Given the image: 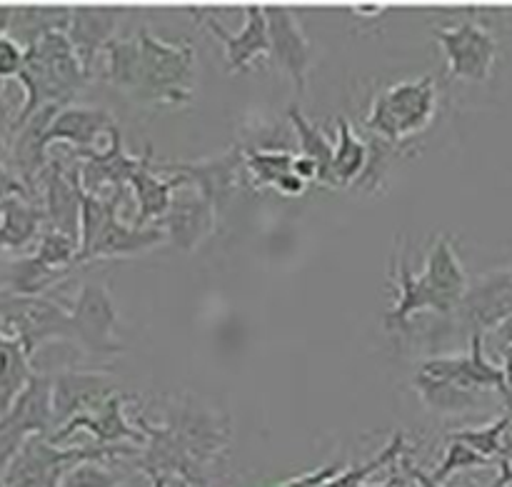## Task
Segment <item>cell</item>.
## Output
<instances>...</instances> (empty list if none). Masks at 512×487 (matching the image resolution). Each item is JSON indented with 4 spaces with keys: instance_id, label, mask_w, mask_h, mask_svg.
Instances as JSON below:
<instances>
[{
    "instance_id": "1",
    "label": "cell",
    "mask_w": 512,
    "mask_h": 487,
    "mask_svg": "<svg viewBox=\"0 0 512 487\" xmlns=\"http://www.w3.org/2000/svg\"><path fill=\"white\" fill-rule=\"evenodd\" d=\"M145 435V450L135 458V468L148 478L180 480L188 487H210L208 470L228 448L230 420L215 410L183 405L170 410L163 425L138 420Z\"/></svg>"
},
{
    "instance_id": "2",
    "label": "cell",
    "mask_w": 512,
    "mask_h": 487,
    "mask_svg": "<svg viewBox=\"0 0 512 487\" xmlns=\"http://www.w3.org/2000/svg\"><path fill=\"white\" fill-rule=\"evenodd\" d=\"M88 78L90 75L85 73L65 33H50L25 48V68L18 75L20 85L25 88V103L15 120V128H23L38 110L48 105L68 108Z\"/></svg>"
},
{
    "instance_id": "3",
    "label": "cell",
    "mask_w": 512,
    "mask_h": 487,
    "mask_svg": "<svg viewBox=\"0 0 512 487\" xmlns=\"http://www.w3.org/2000/svg\"><path fill=\"white\" fill-rule=\"evenodd\" d=\"M140 83L133 100L143 105H185L195 95V50L188 43H170L150 30H138Z\"/></svg>"
},
{
    "instance_id": "4",
    "label": "cell",
    "mask_w": 512,
    "mask_h": 487,
    "mask_svg": "<svg viewBox=\"0 0 512 487\" xmlns=\"http://www.w3.org/2000/svg\"><path fill=\"white\" fill-rule=\"evenodd\" d=\"M438 113V83L433 75L400 80L385 88L370 105L365 128L390 145L425 133Z\"/></svg>"
},
{
    "instance_id": "5",
    "label": "cell",
    "mask_w": 512,
    "mask_h": 487,
    "mask_svg": "<svg viewBox=\"0 0 512 487\" xmlns=\"http://www.w3.org/2000/svg\"><path fill=\"white\" fill-rule=\"evenodd\" d=\"M55 430L53 378L33 373L23 393L0 415V473L30 438H50Z\"/></svg>"
},
{
    "instance_id": "6",
    "label": "cell",
    "mask_w": 512,
    "mask_h": 487,
    "mask_svg": "<svg viewBox=\"0 0 512 487\" xmlns=\"http://www.w3.org/2000/svg\"><path fill=\"white\" fill-rule=\"evenodd\" d=\"M0 318L5 320L13 338L23 345L28 358L38 345L48 340H73L75 343L73 320L68 310L40 295H0Z\"/></svg>"
},
{
    "instance_id": "7",
    "label": "cell",
    "mask_w": 512,
    "mask_h": 487,
    "mask_svg": "<svg viewBox=\"0 0 512 487\" xmlns=\"http://www.w3.org/2000/svg\"><path fill=\"white\" fill-rule=\"evenodd\" d=\"M158 170L170 175V178H178L183 183V188L198 190L220 213L235 198L240 178L245 175V145H233L230 150L213 155V158L158 163Z\"/></svg>"
},
{
    "instance_id": "8",
    "label": "cell",
    "mask_w": 512,
    "mask_h": 487,
    "mask_svg": "<svg viewBox=\"0 0 512 487\" xmlns=\"http://www.w3.org/2000/svg\"><path fill=\"white\" fill-rule=\"evenodd\" d=\"M435 40L443 48L453 80L485 83L493 75L495 60H498V40L480 23L463 20L450 28H438Z\"/></svg>"
},
{
    "instance_id": "9",
    "label": "cell",
    "mask_w": 512,
    "mask_h": 487,
    "mask_svg": "<svg viewBox=\"0 0 512 487\" xmlns=\"http://www.w3.org/2000/svg\"><path fill=\"white\" fill-rule=\"evenodd\" d=\"M70 320H73L75 345H80L88 355H118L123 350L115 338L118 308L105 283L90 280L80 288L78 300L70 310Z\"/></svg>"
},
{
    "instance_id": "10",
    "label": "cell",
    "mask_w": 512,
    "mask_h": 487,
    "mask_svg": "<svg viewBox=\"0 0 512 487\" xmlns=\"http://www.w3.org/2000/svg\"><path fill=\"white\" fill-rule=\"evenodd\" d=\"M418 285L428 300L430 313H438L440 318H453L458 305L463 303L465 293H468L470 283L450 235H440L435 240L428 260H425L423 273L418 275Z\"/></svg>"
},
{
    "instance_id": "11",
    "label": "cell",
    "mask_w": 512,
    "mask_h": 487,
    "mask_svg": "<svg viewBox=\"0 0 512 487\" xmlns=\"http://www.w3.org/2000/svg\"><path fill=\"white\" fill-rule=\"evenodd\" d=\"M418 373L428 378L445 380L450 385L470 390V393H485V390H498L500 395H508L505 385V370L490 363L485 355V335L470 338L468 355H435L420 363Z\"/></svg>"
},
{
    "instance_id": "12",
    "label": "cell",
    "mask_w": 512,
    "mask_h": 487,
    "mask_svg": "<svg viewBox=\"0 0 512 487\" xmlns=\"http://www.w3.org/2000/svg\"><path fill=\"white\" fill-rule=\"evenodd\" d=\"M453 318H458V325L468 333V338H488L498 325L512 318V268L495 270L470 285Z\"/></svg>"
},
{
    "instance_id": "13",
    "label": "cell",
    "mask_w": 512,
    "mask_h": 487,
    "mask_svg": "<svg viewBox=\"0 0 512 487\" xmlns=\"http://www.w3.org/2000/svg\"><path fill=\"white\" fill-rule=\"evenodd\" d=\"M265 20H268L270 58L278 68L293 80L295 93L300 95L308 88V73L313 68V48L305 35L300 18L285 5H263Z\"/></svg>"
},
{
    "instance_id": "14",
    "label": "cell",
    "mask_w": 512,
    "mask_h": 487,
    "mask_svg": "<svg viewBox=\"0 0 512 487\" xmlns=\"http://www.w3.org/2000/svg\"><path fill=\"white\" fill-rule=\"evenodd\" d=\"M83 158L80 163V185L85 193L95 198L125 195L130 188V178L140 168V155H130L123 145V130L115 128L110 133V143L103 153H75Z\"/></svg>"
},
{
    "instance_id": "15",
    "label": "cell",
    "mask_w": 512,
    "mask_h": 487,
    "mask_svg": "<svg viewBox=\"0 0 512 487\" xmlns=\"http://www.w3.org/2000/svg\"><path fill=\"white\" fill-rule=\"evenodd\" d=\"M155 225L163 228L165 238L175 248H180L183 253H193L218 228V210L198 190L180 188V193H175L168 215Z\"/></svg>"
},
{
    "instance_id": "16",
    "label": "cell",
    "mask_w": 512,
    "mask_h": 487,
    "mask_svg": "<svg viewBox=\"0 0 512 487\" xmlns=\"http://www.w3.org/2000/svg\"><path fill=\"white\" fill-rule=\"evenodd\" d=\"M125 400H128V395L123 393L110 395L98 408H93L85 415H78V418L65 423L60 430H55L48 440L53 445H60L73 433L85 430V433L93 435L98 445H143V430L130 425V420L125 418Z\"/></svg>"
},
{
    "instance_id": "17",
    "label": "cell",
    "mask_w": 512,
    "mask_h": 487,
    "mask_svg": "<svg viewBox=\"0 0 512 487\" xmlns=\"http://www.w3.org/2000/svg\"><path fill=\"white\" fill-rule=\"evenodd\" d=\"M118 393V385L108 373H78L65 370L53 378V413L58 430L78 415L90 413L100 403Z\"/></svg>"
},
{
    "instance_id": "18",
    "label": "cell",
    "mask_w": 512,
    "mask_h": 487,
    "mask_svg": "<svg viewBox=\"0 0 512 487\" xmlns=\"http://www.w3.org/2000/svg\"><path fill=\"white\" fill-rule=\"evenodd\" d=\"M203 23L225 45V63L230 73H245L255 60L270 55L268 20H265L263 5H245V23L238 33L225 30L213 15H205Z\"/></svg>"
},
{
    "instance_id": "19",
    "label": "cell",
    "mask_w": 512,
    "mask_h": 487,
    "mask_svg": "<svg viewBox=\"0 0 512 487\" xmlns=\"http://www.w3.org/2000/svg\"><path fill=\"white\" fill-rule=\"evenodd\" d=\"M120 18H123V10L120 8H93V5H80V8H73L70 13V25L65 30L70 45H73L75 55L83 63L85 73L93 75V65L98 53H103L108 48V43L118 30Z\"/></svg>"
},
{
    "instance_id": "20",
    "label": "cell",
    "mask_w": 512,
    "mask_h": 487,
    "mask_svg": "<svg viewBox=\"0 0 512 487\" xmlns=\"http://www.w3.org/2000/svg\"><path fill=\"white\" fill-rule=\"evenodd\" d=\"M115 128H120L115 123L113 113L105 108H68L60 110L53 118L50 128L43 135V150H48L50 143H70L75 148V153H90L95 150L100 135L113 133Z\"/></svg>"
},
{
    "instance_id": "21",
    "label": "cell",
    "mask_w": 512,
    "mask_h": 487,
    "mask_svg": "<svg viewBox=\"0 0 512 487\" xmlns=\"http://www.w3.org/2000/svg\"><path fill=\"white\" fill-rule=\"evenodd\" d=\"M180 188H183V183L178 178L160 175L158 163L153 158V148L148 145L140 155V168L130 178V190H133L135 203H138L135 225H155L158 220H163Z\"/></svg>"
},
{
    "instance_id": "22",
    "label": "cell",
    "mask_w": 512,
    "mask_h": 487,
    "mask_svg": "<svg viewBox=\"0 0 512 487\" xmlns=\"http://www.w3.org/2000/svg\"><path fill=\"white\" fill-rule=\"evenodd\" d=\"M165 233L160 225H135L123 223L118 215L105 223L103 233L93 243V248L85 255H80L75 268L90 260H103V258H130V255H145L160 243H165Z\"/></svg>"
},
{
    "instance_id": "23",
    "label": "cell",
    "mask_w": 512,
    "mask_h": 487,
    "mask_svg": "<svg viewBox=\"0 0 512 487\" xmlns=\"http://www.w3.org/2000/svg\"><path fill=\"white\" fill-rule=\"evenodd\" d=\"M368 143L363 138H358L353 130V125L348 123V118L338 120V145H335L333 165H330V173L325 185L328 188H353L360 180V175L365 173V165H368Z\"/></svg>"
},
{
    "instance_id": "24",
    "label": "cell",
    "mask_w": 512,
    "mask_h": 487,
    "mask_svg": "<svg viewBox=\"0 0 512 487\" xmlns=\"http://www.w3.org/2000/svg\"><path fill=\"white\" fill-rule=\"evenodd\" d=\"M108 58V68H105V80L128 95L133 100L135 90L140 83V43L138 35H128V38H113L108 48L103 50Z\"/></svg>"
},
{
    "instance_id": "25",
    "label": "cell",
    "mask_w": 512,
    "mask_h": 487,
    "mask_svg": "<svg viewBox=\"0 0 512 487\" xmlns=\"http://www.w3.org/2000/svg\"><path fill=\"white\" fill-rule=\"evenodd\" d=\"M288 120H290V125H293L295 138H298L300 155H305V158H310L318 163V168H320L318 183L325 185V180H328V173H330V165H333V155H335L333 140H330L328 135L318 128V125L310 123V120L305 118V113L300 110L298 103H290Z\"/></svg>"
},
{
    "instance_id": "26",
    "label": "cell",
    "mask_w": 512,
    "mask_h": 487,
    "mask_svg": "<svg viewBox=\"0 0 512 487\" xmlns=\"http://www.w3.org/2000/svg\"><path fill=\"white\" fill-rule=\"evenodd\" d=\"M0 248H20L33 235H38V225L43 215L25 203L18 195H5L0 200Z\"/></svg>"
},
{
    "instance_id": "27",
    "label": "cell",
    "mask_w": 512,
    "mask_h": 487,
    "mask_svg": "<svg viewBox=\"0 0 512 487\" xmlns=\"http://www.w3.org/2000/svg\"><path fill=\"white\" fill-rule=\"evenodd\" d=\"M415 390H418L420 400L428 405L435 413H465L470 408H478L480 395L483 393H470V390L458 388V385H450L445 380L428 378V375L418 373L413 380Z\"/></svg>"
},
{
    "instance_id": "28",
    "label": "cell",
    "mask_w": 512,
    "mask_h": 487,
    "mask_svg": "<svg viewBox=\"0 0 512 487\" xmlns=\"http://www.w3.org/2000/svg\"><path fill=\"white\" fill-rule=\"evenodd\" d=\"M295 153L290 150H260L245 145V175L253 180V188H278L285 175L293 173Z\"/></svg>"
},
{
    "instance_id": "29",
    "label": "cell",
    "mask_w": 512,
    "mask_h": 487,
    "mask_svg": "<svg viewBox=\"0 0 512 487\" xmlns=\"http://www.w3.org/2000/svg\"><path fill=\"white\" fill-rule=\"evenodd\" d=\"M510 425H512V415H503V418L485 425V428L458 430V433L450 435L448 440L465 443L468 448H473L475 453H480L483 458H488L490 463H493V460L508 458V450H505V435H508Z\"/></svg>"
},
{
    "instance_id": "30",
    "label": "cell",
    "mask_w": 512,
    "mask_h": 487,
    "mask_svg": "<svg viewBox=\"0 0 512 487\" xmlns=\"http://www.w3.org/2000/svg\"><path fill=\"white\" fill-rule=\"evenodd\" d=\"M403 455H405V435L398 433L393 435V440H390L383 450H380L378 458L368 460V463L363 465H355V468L350 470H343V473L335 475V478L328 480L323 487H360L365 485V480H368L370 475L383 470L385 465H393L395 460L403 458Z\"/></svg>"
},
{
    "instance_id": "31",
    "label": "cell",
    "mask_w": 512,
    "mask_h": 487,
    "mask_svg": "<svg viewBox=\"0 0 512 487\" xmlns=\"http://www.w3.org/2000/svg\"><path fill=\"white\" fill-rule=\"evenodd\" d=\"M485 465H490L488 458H483L480 453H475V450L468 448L465 443L448 440L443 463H440V468L435 470L430 478H433L438 485H443V483H448L455 473H465V470H473V468H485Z\"/></svg>"
},
{
    "instance_id": "32",
    "label": "cell",
    "mask_w": 512,
    "mask_h": 487,
    "mask_svg": "<svg viewBox=\"0 0 512 487\" xmlns=\"http://www.w3.org/2000/svg\"><path fill=\"white\" fill-rule=\"evenodd\" d=\"M395 145L385 143V140L375 138L368 143V165H365V173L360 175L358 183L353 185V188H360L365 190V193H375V190L380 188V183H383V178L388 175V168H390V153H393Z\"/></svg>"
},
{
    "instance_id": "33",
    "label": "cell",
    "mask_w": 512,
    "mask_h": 487,
    "mask_svg": "<svg viewBox=\"0 0 512 487\" xmlns=\"http://www.w3.org/2000/svg\"><path fill=\"white\" fill-rule=\"evenodd\" d=\"M120 475L100 468L98 463H83L70 470L58 487H118Z\"/></svg>"
},
{
    "instance_id": "34",
    "label": "cell",
    "mask_w": 512,
    "mask_h": 487,
    "mask_svg": "<svg viewBox=\"0 0 512 487\" xmlns=\"http://www.w3.org/2000/svg\"><path fill=\"white\" fill-rule=\"evenodd\" d=\"M25 68V48L10 35L0 38V78H18Z\"/></svg>"
},
{
    "instance_id": "35",
    "label": "cell",
    "mask_w": 512,
    "mask_h": 487,
    "mask_svg": "<svg viewBox=\"0 0 512 487\" xmlns=\"http://www.w3.org/2000/svg\"><path fill=\"white\" fill-rule=\"evenodd\" d=\"M343 465L340 463H333L328 465V468H320L315 470V473H308V475H300V478H290L285 480V483H280L278 487H323L328 480H333L335 475L343 473Z\"/></svg>"
},
{
    "instance_id": "36",
    "label": "cell",
    "mask_w": 512,
    "mask_h": 487,
    "mask_svg": "<svg viewBox=\"0 0 512 487\" xmlns=\"http://www.w3.org/2000/svg\"><path fill=\"white\" fill-rule=\"evenodd\" d=\"M293 173L298 175V178H303L305 183H318L320 180V168H318V163H315V160H310V158H305V155H295V160H293Z\"/></svg>"
},
{
    "instance_id": "37",
    "label": "cell",
    "mask_w": 512,
    "mask_h": 487,
    "mask_svg": "<svg viewBox=\"0 0 512 487\" xmlns=\"http://www.w3.org/2000/svg\"><path fill=\"white\" fill-rule=\"evenodd\" d=\"M280 195H288V198H295V195H303L305 190H308V183H305L303 178H298V175L295 173H290V175H285L283 180H280V185L278 188Z\"/></svg>"
},
{
    "instance_id": "38",
    "label": "cell",
    "mask_w": 512,
    "mask_h": 487,
    "mask_svg": "<svg viewBox=\"0 0 512 487\" xmlns=\"http://www.w3.org/2000/svg\"><path fill=\"white\" fill-rule=\"evenodd\" d=\"M490 338L495 340V348H498L500 353H503L505 348H510L512 345V318L505 320L503 325H498V328H495L485 340H490Z\"/></svg>"
},
{
    "instance_id": "39",
    "label": "cell",
    "mask_w": 512,
    "mask_h": 487,
    "mask_svg": "<svg viewBox=\"0 0 512 487\" xmlns=\"http://www.w3.org/2000/svg\"><path fill=\"white\" fill-rule=\"evenodd\" d=\"M403 470H405V473L410 475V478L415 480V483H418V487H443V485H438V483H435V480L430 478V475L425 473V470L415 468V465L410 463V460H408V453L403 455Z\"/></svg>"
},
{
    "instance_id": "40",
    "label": "cell",
    "mask_w": 512,
    "mask_h": 487,
    "mask_svg": "<svg viewBox=\"0 0 512 487\" xmlns=\"http://www.w3.org/2000/svg\"><path fill=\"white\" fill-rule=\"evenodd\" d=\"M500 355H503L505 385H508V395H505V403H508V415H512V345H510V348H505Z\"/></svg>"
},
{
    "instance_id": "41",
    "label": "cell",
    "mask_w": 512,
    "mask_h": 487,
    "mask_svg": "<svg viewBox=\"0 0 512 487\" xmlns=\"http://www.w3.org/2000/svg\"><path fill=\"white\" fill-rule=\"evenodd\" d=\"M512 485V463L510 460H500V478L495 480L493 487H510Z\"/></svg>"
},
{
    "instance_id": "42",
    "label": "cell",
    "mask_w": 512,
    "mask_h": 487,
    "mask_svg": "<svg viewBox=\"0 0 512 487\" xmlns=\"http://www.w3.org/2000/svg\"><path fill=\"white\" fill-rule=\"evenodd\" d=\"M505 450H508V458H505V460H510V463H512V425H510L508 435H505Z\"/></svg>"
},
{
    "instance_id": "43",
    "label": "cell",
    "mask_w": 512,
    "mask_h": 487,
    "mask_svg": "<svg viewBox=\"0 0 512 487\" xmlns=\"http://www.w3.org/2000/svg\"><path fill=\"white\" fill-rule=\"evenodd\" d=\"M170 480L168 478H150V487H168Z\"/></svg>"
},
{
    "instance_id": "44",
    "label": "cell",
    "mask_w": 512,
    "mask_h": 487,
    "mask_svg": "<svg viewBox=\"0 0 512 487\" xmlns=\"http://www.w3.org/2000/svg\"><path fill=\"white\" fill-rule=\"evenodd\" d=\"M360 487H395V485L388 483V485H360Z\"/></svg>"
},
{
    "instance_id": "45",
    "label": "cell",
    "mask_w": 512,
    "mask_h": 487,
    "mask_svg": "<svg viewBox=\"0 0 512 487\" xmlns=\"http://www.w3.org/2000/svg\"><path fill=\"white\" fill-rule=\"evenodd\" d=\"M175 487H188L185 483H180V480H175Z\"/></svg>"
},
{
    "instance_id": "46",
    "label": "cell",
    "mask_w": 512,
    "mask_h": 487,
    "mask_svg": "<svg viewBox=\"0 0 512 487\" xmlns=\"http://www.w3.org/2000/svg\"><path fill=\"white\" fill-rule=\"evenodd\" d=\"M0 487H8V485H3V483H0ZM13 487H23V485H13Z\"/></svg>"
}]
</instances>
